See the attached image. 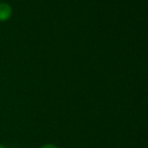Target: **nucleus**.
Wrapping results in <instances>:
<instances>
[{
	"label": "nucleus",
	"mask_w": 148,
	"mask_h": 148,
	"mask_svg": "<svg viewBox=\"0 0 148 148\" xmlns=\"http://www.w3.org/2000/svg\"><path fill=\"white\" fill-rule=\"evenodd\" d=\"M40 148H59L58 146H56L55 144H45V145H42V146H41Z\"/></svg>",
	"instance_id": "f03ea898"
},
{
	"label": "nucleus",
	"mask_w": 148,
	"mask_h": 148,
	"mask_svg": "<svg viewBox=\"0 0 148 148\" xmlns=\"http://www.w3.org/2000/svg\"><path fill=\"white\" fill-rule=\"evenodd\" d=\"M12 15V8L8 3H0V21H5L9 19Z\"/></svg>",
	"instance_id": "f257e3e1"
},
{
	"label": "nucleus",
	"mask_w": 148,
	"mask_h": 148,
	"mask_svg": "<svg viewBox=\"0 0 148 148\" xmlns=\"http://www.w3.org/2000/svg\"><path fill=\"white\" fill-rule=\"evenodd\" d=\"M0 148H4V146H2V145L0 144Z\"/></svg>",
	"instance_id": "7ed1b4c3"
}]
</instances>
